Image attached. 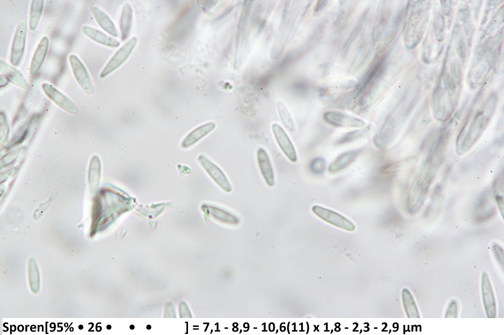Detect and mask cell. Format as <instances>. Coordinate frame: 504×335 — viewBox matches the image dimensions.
<instances>
[{"mask_svg": "<svg viewBox=\"0 0 504 335\" xmlns=\"http://www.w3.org/2000/svg\"><path fill=\"white\" fill-rule=\"evenodd\" d=\"M311 210L319 218L338 228L348 231L355 230V226L351 221L334 210L318 205H313Z\"/></svg>", "mask_w": 504, "mask_h": 335, "instance_id": "cell-1", "label": "cell"}, {"mask_svg": "<svg viewBox=\"0 0 504 335\" xmlns=\"http://www.w3.org/2000/svg\"><path fill=\"white\" fill-rule=\"evenodd\" d=\"M27 27L26 22L21 21L18 25L12 45L10 61L15 66H18L21 64L24 55Z\"/></svg>", "mask_w": 504, "mask_h": 335, "instance_id": "cell-2", "label": "cell"}, {"mask_svg": "<svg viewBox=\"0 0 504 335\" xmlns=\"http://www.w3.org/2000/svg\"><path fill=\"white\" fill-rule=\"evenodd\" d=\"M137 42V38L133 37L122 45L105 66L100 73V77H105L120 67L130 56Z\"/></svg>", "mask_w": 504, "mask_h": 335, "instance_id": "cell-3", "label": "cell"}, {"mask_svg": "<svg viewBox=\"0 0 504 335\" xmlns=\"http://www.w3.org/2000/svg\"><path fill=\"white\" fill-rule=\"evenodd\" d=\"M198 160L206 173L221 189L227 193L232 191L230 182L218 166L204 155H200Z\"/></svg>", "mask_w": 504, "mask_h": 335, "instance_id": "cell-4", "label": "cell"}, {"mask_svg": "<svg viewBox=\"0 0 504 335\" xmlns=\"http://www.w3.org/2000/svg\"><path fill=\"white\" fill-rule=\"evenodd\" d=\"M69 61L74 76L80 86L88 95H92L94 92V87L83 63L75 54L69 56Z\"/></svg>", "mask_w": 504, "mask_h": 335, "instance_id": "cell-5", "label": "cell"}, {"mask_svg": "<svg viewBox=\"0 0 504 335\" xmlns=\"http://www.w3.org/2000/svg\"><path fill=\"white\" fill-rule=\"evenodd\" d=\"M323 119L326 123L336 127L359 128L364 127L366 124L361 119L337 111L326 112Z\"/></svg>", "mask_w": 504, "mask_h": 335, "instance_id": "cell-6", "label": "cell"}, {"mask_svg": "<svg viewBox=\"0 0 504 335\" xmlns=\"http://www.w3.org/2000/svg\"><path fill=\"white\" fill-rule=\"evenodd\" d=\"M271 129L274 137L282 151L290 161L296 162L297 156L295 149L284 129L276 123L272 125Z\"/></svg>", "mask_w": 504, "mask_h": 335, "instance_id": "cell-7", "label": "cell"}, {"mask_svg": "<svg viewBox=\"0 0 504 335\" xmlns=\"http://www.w3.org/2000/svg\"><path fill=\"white\" fill-rule=\"evenodd\" d=\"M42 88L46 96L60 108L73 114L78 112V109L74 103L51 85L44 83Z\"/></svg>", "mask_w": 504, "mask_h": 335, "instance_id": "cell-8", "label": "cell"}, {"mask_svg": "<svg viewBox=\"0 0 504 335\" xmlns=\"http://www.w3.org/2000/svg\"><path fill=\"white\" fill-rule=\"evenodd\" d=\"M481 294L483 305L487 317L496 316V303L489 277L485 272L481 276Z\"/></svg>", "mask_w": 504, "mask_h": 335, "instance_id": "cell-9", "label": "cell"}, {"mask_svg": "<svg viewBox=\"0 0 504 335\" xmlns=\"http://www.w3.org/2000/svg\"><path fill=\"white\" fill-rule=\"evenodd\" d=\"M49 45V40L47 37L44 36L40 41L32 57L30 67V74L32 77H35L39 72L47 55Z\"/></svg>", "mask_w": 504, "mask_h": 335, "instance_id": "cell-10", "label": "cell"}, {"mask_svg": "<svg viewBox=\"0 0 504 335\" xmlns=\"http://www.w3.org/2000/svg\"><path fill=\"white\" fill-rule=\"evenodd\" d=\"M257 161L262 176L267 185L273 187L275 185V175L273 168L266 150L260 147L257 150Z\"/></svg>", "mask_w": 504, "mask_h": 335, "instance_id": "cell-11", "label": "cell"}, {"mask_svg": "<svg viewBox=\"0 0 504 335\" xmlns=\"http://www.w3.org/2000/svg\"><path fill=\"white\" fill-rule=\"evenodd\" d=\"M0 71L11 83L23 89L29 88V83L22 72L2 59L0 60Z\"/></svg>", "mask_w": 504, "mask_h": 335, "instance_id": "cell-12", "label": "cell"}, {"mask_svg": "<svg viewBox=\"0 0 504 335\" xmlns=\"http://www.w3.org/2000/svg\"><path fill=\"white\" fill-rule=\"evenodd\" d=\"M361 152V150L356 149L347 151L338 155L330 164L328 171L334 174L349 166L357 158Z\"/></svg>", "mask_w": 504, "mask_h": 335, "instance_id": "cell-13", "label": "cell"}, {"mask_svg": "<svg viewBox=\"0 0 504 335\" xmlns=\"http://www.w3.org/2000/svg\"><path fill=\"white\" fill-rule=\"evenodd\" d=\"M216 126L214 122H210L197 127L184 139L181 143L182 146L187 148L194 145L212 132Z\"/></svg>", "mask_w": 504, "mask_h": 335, "instance_id": "cell-14", "label": "cell"}, {"mask_svg": "<svg viewBox=\"0 0 504 335\" xmlns=\"http://www.w3.org/2000/svg\"><path fill=\"white\" fill-rule=\"evenodd\" d=\"M82 30L91 40L102 45L111 47H117L120 45V42L114 38L91 26H83Z\"/></svg>", "mask_w": 504, "mask_h": 335, "instance_id": "cell-15", "label": "cell"}, {"mask_svg": "<svg viewBox=\"0 0 504 335\" xmlns=\"http://www.w3.org/2000/svg\"><path fill=\"white\" fill-rule=\"evenodd\" d=\"M133 17V11L131 5L125 3L122 7L119 20V27L122 41L125 40L130 36Z\"/></svg>", "mask_w": 504, "mask_h": 335, "instance_id": "cell-16", "label": "cell"}, {"mask_svg": "<svg viewBox=\"0 0 504 335\" xmlns=\"http://www.w3.org/2000/svg\"><path fill=\"white\" fill-rule=\"evenodd\" d=\"M91 10L96 21L101 28L111 36L117 37L118 33L115 26L107 14L97 6H93Z\"/></svg>", "mask_w": 504, "mask_h": 335, "instance_id": "cell-17", "label": "cell"}, {"mask_svg": "<svg viewBox=\"0 0 504 335\" xmlns=\"http://www.w3.org/2000/svg\"><path fill=\"white\" fill-rule=\"evenodd\" d=\"M44 2L43 0H33L31 2L30 10L29 28L32 31L37 28L41 19Z\"/></svg>", "mask_w": 504, "mask_h": 335, "instance_id": "cell-18", "label": "cell"}, {"mask_svg": "<svg viewBox=\"0 0 504 335\" xmlns=\"http://www.w3.org/2000/svg\"><path fill=\"white\" fill-rule=\"evenodd\" d=\"M207 207L212 216L217 220L230 224H235L239 221L235 215L222 208L213 205H208Z\"/></svg>", "mask_w": 504, "mask_h": 335, "instance_id": "cell-19", "label": "cell"}, {"mask_svg": "<svg viewBox=\"0 0 504 335\" xmlns=\"http://www.w3.org/2000/svg\"><path fill=\"white\" fill-rule=\"evenodd\" d=\"M402 298L405 311L408 317L419 318L418 310L410 292L404 289L402 292Z\"/></svg>", "mask_w": 504, "mask_h": 335, "instance_id": "cell-20", "label": "cell"}, {"mask_svg": "<svg viewBox=\"0 0 504 335\" xmlns=\"http://www.w3.org/2000/svg\"><path fill=\"white\" fill-rule=\"evenodd\" d=\"M277 110L283 125L289 131H293L294 123L284 103L279 101L277 104Z\"/></svg>", "mask_w": 504, "mask_h": 335, "instance_id": "cell-21", "label": "cell"}, {"mask_svg": "<svg viewBox=\"0 0 504 335\" xmlns=\"http://www.w3.org/2000/svg\"><path fill=\"white\" fill-rule=\"evenodd\" d=\"M369 130L368 127L346 133L336 141L337 144L349 143L365 135Z\"/></svg>", "mask_w": 504, "mask_h": 335, "instance_id": "cell-22", "label": "cell"}, {"mask_svg": "<svg viewBox=\"0 0 504 335\" xmlns=\"http://www.w3.org/2000/svg\"><path fill=\"white\" fill-rule=\"evenodd\" d=\"M325 159L321 157L314 158L311 162L310 168L312 172L317 175L322 174L326 168Z\"/></svg>", "mask_w": 504, "mask_h": 335, "instance_id": "cell-23", "label": "cell"}, {"mask_svg": "<svg viewBox=\"0 0 504 335\" xmlns=\"http://www.w3.org/2000/svg\"><path fill=\"white\" fill-rule=\"evenodd\" d=\"M492 249L498 262L502 267L503 266V251L498 245L495 244L492 246Z\"/></svg>", "mask_w": 504, "mask_h": 335, "instance_id": "cell-24", "label": "cell"}, {"mask_svg": "<svg viewBox=\"0 0 504 335\" xmlns=\"http://www.w3.org/2000/svg\"><path fill=\"white\" fill-rule=\"evenodd\" d=\"M457 305L455 301H452L447 311L445 317H456L457 316Z\"/></svg>", "mask_w": 504, "mask_h": 335, "instance_id": "cell-25", "label": "cell"}, {"mask_svg": "<svg viewBox=\"0 0 504 335\" xmlns=\"http://www.w3.org/2000/svg\"><path fill=\"white\" fill-rule=\"evenodd\" d=\"M327 1H319L316 8V11L319 12L321 11L324 9L327 4Z\"/></svg>", "mask_w": 504, "mask_h": 335, "instance_id": "cell-26", "label": "cell"}, {"mask_svg": "<svg viewBox=\"0 0 504 335\" xmlns=\"http://www.w3.org/2000/svg\"><path fill=\"white\" fill-rule=\"evenodd\" d=\"M495 198H496V200L497 201V204L498 205V206H499V208H501V209H502V210H503V201L502 197L501 196H496V197H495Z\"/></svg>", "mask_w": 504, "mask_h": 335, "instance_id": "cell-27", "label": "cell"}, {"mask_svg": "<svg viewBox=\"0 0 504 335\" xmlns=\"http://www.w3.org/2000/svg\"><path fill=\"white\" fill-rule=\"evenodd\" d=\"M134 327H134V326L133 325H131L130 326V328H131V329H134Z\"/></svg>", "mask_w": 504, "mask_h": 335, "instance_id": "cell-28", "label": "cell"}, {"mask_svg": "<svg viewBox=\"0 0 504 335\" xmlns=\"http://www.w3.org/2000/svg\"><path fill=\"white\" fill-rule=\"evenodd\" d=\"M147 328L148 329H150L151 328V326L150 325H148L147 326Z\"/></svg>", "mask_w": 504, "mask_h": 335, "instance_id": "cell-29", "label": "cell"}, {"mask_svg": "<svg viewBox=\"0 0 504 335\" xmlns=\"http://www.w3.org/2000/svg\"><path fill=\"white\" fill-rule=\"evenodd\" d=\"M107 328H108V329H110V328H111V326H110V325H108V326H107Z\"/></svg>", "mask_w": 504, "mask_h": 335, "instance_id": "cell-30", "label": "cell"}]
</instances>
